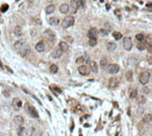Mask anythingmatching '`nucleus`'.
<instances>
[{
	"label": "nucleus",
	"instance_id": "f257e3e1",
	"mask_svg": "<svg viewBox=\"0 0 152 136\" xmlns=\"http://www.w3.org/2000/svg\"><path fill=\"white\" fill-rule=\"evenodd\" d=\"M43 38L49 43H54L56 40V36L54 32H53L50 29H46L45 31L43 33Z\"/></svg>",
	"mask_w": 152,
	"mask_h": 136
},
{
	"label": "nucleus",
	"instance_id": "f03ea898",
	"mask_svg": "<svg viewBox=\"0 0 152 136\" xmlns=\"http://www.w3.org/2000/svg\"><path fill=\"white\" fill-rule=\"evenodd\" d=\"M75 22V19L74 17H72V16H67L65 17L63 21H62V27L63 28H69V27H71L73 26Z\"/></svg>",
	"mask_w": 152,
	"mask_h": 136
},
{
	"label": "nucleus",
	"instance_id": "7ed1b4c3",
	"mask_svg": "<svg viewBox=\"0 0 152 136\" xmlns=\"http://www.w3.org/2000/svg\"><path fill=\"white\" fill-rule=\"evenodd\" d=\"M149 77H150V74L148 71H143V72L141 73L140 77H139V80H140V83L141 85H146L149 83Z\"/></svg>",
	"mask_w": 152,
	"mask_h": 136
},
{
	"label": "nucleus",
	"instance_id": "20e7f679",
	"mask_svg": "<svg viewBox=\"0 0 152 136\" xmlns=\"http://www.w3.org/2000/svg\"><path fill=\"white\" fill-rule=\"evenodd\" d=\"M18 51L20 52V54L22 55V57H26V56H28V54H29V53H30V47L28 46V44H23L22 47L20 48Z\"/></svg>",
	"mask_w": 152,
	"mask_h": 136
},
{
	"label": "nucleus",
	"instance_id": "39448f33",
	"mask_svg": "<svg viewBox=\"0 0 152 136\" xmlns=\"http://www.w3.org/2000/svg\"><path fill=\"white\" fill-rule=\"evenodd\" d=\"M78 72L83 76H88L90 74V68L86 65H82L78 67Z\"/></svg>",
	"mask_w": 152,
	"mask_h": 136
},
{
	"label": "nucleus",
	"instance_id": "423d86ee",
	"mask_svg": "<svg viewBox=\"0 0 152 136\" xmlns=\"http://www.w3.org/2000/svg\"><path fill=\"white\" fill-rule=\"evenodd\" d=\"M123 46H124V50L126 51H130L132 49V46H133V43H132V39L131 38H124V42H123Z\"/></svg>",
	"mask_w": 152,
	"mask_h": 136
},
{
	"label": "nucleus",
	"instance_id": "0eeeda50",
	"mask_svg": "<svg viewBox=\"0 0 152 136\" xmlns=\"http://www.w3.org/2000/svg\"><path fill=\"white\" fill-rule=\"evenodd\" d=\"M119 70H120L119 66H118V64L115 63L109 64V66L108 67V72L109 74H117L119 71Z\"/></svg>",
	"mask_w": 152,
	"mask_h": 136
},
{
	"label": "nucleus",
	"instance_id": "6e6552de",
	"mask_svg": "<svg viewBox=\"0 0 152 136\" xmlns=\"http://www.w3.org/2000/svg\"><path fill=\"white\" fill-rule=\"evenodd\" d=\"M118 86V79L115 76L110 77L109 80V87L110 89H115Z\"/></svg>",
	"mask_w": 152,
	"mask_h": 136
},
{
	"label": "nucleus",
	"instance_id": "1a4fd4ad",
	"mask_svg": "<svg viewBox=\"0 0 152 136\" xmlns=\"http://www.w3.org/2000/svg\"><path fill=\"white\" fill-rule=\"evenodd\" d=\"M68 7H69V11L68 12H70L71 13H76L78 9V2L76 0H71L70 1V5H68Z\"/></svg>",
	"mask_w": 152,
	"mask_h": 136
},
{
	"label": "nucleus",
	"instance_id": "9d476101",
	"mask_svg": "<svg viewBox=\"0 0 152 136\" xmlns=\"http://www.w3.org/2000/svg\"><path fill=\"white\" fill-rule=\"evenodd\" d=\"M98 35H99V33H98L96 28H91L87 33V36L89 38H97Z\"/></svg>",
	"mask_w": 152,
	"mask_h": 136
},
{
	"label": "nucleus",
	"instance_id": "9b49d317",
	"mask_svg": "<svg viewBox=\"0 0 152 136\" xmlns=\"http://www.w3.org/2000/svg\"><path fill=\"white\" fill-rule=\"evenodd\" d=\"M62 54H63V52L62 51V49L58 46V47H56L54 50L53 51V53H52V56L53 58H55V59H58V58L62 57Z\"/></svg>",
	"mask_w": 152,
	"mask_h": 136
},
{
	"label": "nucleus",
	"instance_id": "f8f14e48",
	"mask_svg": "<svg viewBox=\"0 0 152 136\" xmlns=\"http://www.w3.org/2000/svg\"><path fill=\"white\" fill-rule=\"evenodd\" d=\"M12 107L15 109V110H19V109L22 107V102L19 98H14L12 101Z\"/></svg>",
	"mask_w": 152,
	"mask_h": 136
},
{
	"label": "nucleus",
	"instance_id": "ddd939ff",
	"mask_svg": "<svg viewBox=\"0 0 152 136\" xmlns=\"http://www.w3.org/2000/svg\"><path fill=\"white\" fill-rule=\"evenodd\" d=\"M28 111L32 117H34V118H37L38 117V113H37V109L33 106H28Z\"/></svg>",
	"mask_w": 152,
	"mask_h": 136
},
{
	"label": "nucleus",
	"instance_id": "4468645a",
	"mask_svg": "<svg viewBox=\"0 0 152 136\" xmlns=\"http://www.w3.org/2000/svg\"><path fill=\"white\" fill-rule=\"evenodd\" d=\"M45 49V44L43 41L38 42V43L36 44V50H37V52H39V53L44 52Z\"/></svg>",
	"mask_w": 152,
	"mask_h": 136
},
{
	"label": "nucleus",
	"instance_id": "2eb2a0df",
	"mask_svg": "<svg viewBox=\"0 0 152 136\" xmlns=\"http://www.w3.org/2000/svg\"><path fill=\"white\" fill-rule=\"evenodd\" d=\"M13 121H14V123L17 125H22L23 122H24V119H23V117L21 116V115H18V116H15L14 118H13Z\"/></svg>",
	"mask_w": 152,
	"mask_h": 136
},
{
	"label": "nucleus",
	"instance_id": "dca6fc26",
	"mask_svg": "<svg viewBox=\"0 0 152 136\" xmlns=\"http://www.w3.org/2000/svg\"><path fill=\"white\" fill-rule=\"evenodd\" d=\"M68 11H69V7H68V5H67V4H62V5L60 6V12L63 13V14L68 13Z\"/></svg>",
	"mask_w": 152,
	"mask_h": 136
},
{
	"label": "nucleus",
	"instance_id": "f3484780",
	"mask_svg": "<svg viewBox=\"0 0 152 136\" xmlns=\"http://www.w3.org/2000/svg\"><path fill=\"white\" fill-rule=\"evenodd\" d=\"M59 23H60V19L58 17H56V16L51 17L49 19V24H51V25L56 26V25H58Z\"/></svg>",
	"mask_w": 152,
	"mask_h": 136
},
{
	"label": "nucleus",
	"instance_id": "a211bd4d",
	"mask_svg": "<svg viewBox=\"0 0 152 136\" xmlns=\"http://www.w3.org/2000/svg\"><path fill=\"white\" fill-rule=\"evenodd\" d=\"M90 69L91 70L93 71V72L94 73H97L98 72V70H99V68H98V65H97V63L94 61V60H91L90 62Z\"/></svg>",
	"mask_w": 152,
	"mask_h": 136
},
{
	"label": "nucleus",
	"instance_id": "6ab92c4d",
	"mask_svg": "<svg viewBox=\"0 0 152 136\" xmlns=\"http://www.w3.org/2000/svg\"><path fill=\"white\" fill-rule=\"evenodd\" d=\"M13 33H14V35L16 37H22V29L21 26H16L15 28H14V30H13Z\"/></svg>",
	"mask_w": 152,
	"mask_h": 136
},
{
	"label": "nucleus",
	"instance_id": "aec40b11",
	"mask_svg": "<svg viewBox=\"0 0 152 136\" xmlns=\"http://www.w3.org/2000/svg\"><path fill=\"white\" fill-rule=\"evenodd\" d=\"M117 48V44L114 43V42H109L107 44V50L109 52H113L115 51V49Z\"/></svg>",
	"mask_w": 152,
	"mask_h": 136
},
{
	"label": "nucleus",
	"instance_id": "412c9836",
	"mask_svg": "<svg viewBox=\"0 0 152 136\" xmlns=\"http://www.w3.org/2000/svg\"><path fill=\"white\" fill-rule=\"evenodd\" d=\"M34 132H35L34 127H28L27 129H24V133H25V136H32Z\"/></svg>",
	"mask_w": 152,
	"mask_h": 136
},
{
	"label": "nucleus",
	"instance_id": "4be33fe9",
	"mask_svg": "<svg viewBox=\"0 0 152 136\" xmlns=\"http://www.w3.org/2000/svg\"><path fill=\"white\" fill-rule=\"evenodd\" d=\"M59 47L62 49V51L63 52V53H65V52H67L68 49V44L66 43V42H61L59 44Z\"/></svg>",
	"mask_w": 152,
	"mask_h": 136
},
{
	"label": "nucleus",
	"instance_id": "5701e85b",
	"mask_svg": "<svg viewBox=\"0 0 152 136\" xmlns=\"http://www.w3.org/2000/svg\"><path fill=\"white\" fill-rule=\"evenodd\" d=\"M54 10H55V5H49L46 7V9H45V13L47 14H51V13H53L54 12Z\"/></svg>",
	"mask_w": 152,
	"mask_h": 136
},
{
	"label": "nucleus",
	"instance_id": "b1692460",
	"mask_svg": "<svg viewBox=\"0 0 152 136\" xmlns=\"http://www.w3.org/2000/svg\"><path fill=\"white\" fill-rule=\"evenodd\" d=\"M100 65L101 67L102 68V69H105L106 67L108 66V60H107V58L103 57L101 59V61H100Z\"/></svg>",
	"mask_w": 152,
	"mask_h": 136
},
{
	"label": "nucleus",
	"instance_id": "393cba45",
	"mask_svg": "<svg viewBox=\"0 0 152 136\" xmlns=\"http://www.w3.org/2000/svg\"><path fill=\"white\" fill-rule=\"evenodd\" d=\"M138 95V92H137V90L135 88L130 90V93H129V97L131 99H135Z\"/></svg>",
	"mask_w": 152,
	"mask_h": 136
},
{
	"label": "nucleus",
	"instance_id": "a878e982",
	"mask_svg": "<svg viewBox=\"0 0 152 136\" xmlns=\"http://www.w3.org/2000/svg\"><path fill=\"white\" fill-rule=\"evenodd\" d=\"M144 121H145V123L148 124V125H151V123H152L151 115H150V114L145 115V117H144Z\"/></svg>",
	"mask_w": 152,
	"mask_h": 136
},
{
	"label": "nucleus",
	"instance_id": "bb28decb",
	"mask_svg": "<svg viewBox=\"0 0 152 136\" xmlns=\"http://www.w3.org/2000/svg\"><path fill=\"white\" fill-rule=\"evenodd\" d=\"M137 102H138L139 104H143V103H145V102H146V98H145V96H143V95L138 96Z\"/></svg>",
	"mask_w": 152,
	"mask_h": 136
},
{
	"label": "nucleus",
	"instance_id": "cd10ccee",
	"mask_svg": "<svg viewBox=\"0 0 152 136\" xmlns=\"http://www.w3.org/2000/svg\"><path fill=\"white\" fill-rule=\"evenodd\" d=\"M145 41H146V44H148V45H151L152 44V37L150 34L148 35L146 38H145Z\"/></svg>",
	"mask_w": 152,
	"mask_h": 136
},
{
	"label": "nucleus",
	"instance_id": "c85d7f7f",
	"mask_svg": "<svg viewBox=\"0 0 152 136\" xmlns=\"http://www.w3.org/2000/svg\"><path fill=\"white\" fill-rule=\"evenodd\" d=\"M89 44H90V46H92V47L95 46L97 44V38H90L89 39Z\"/></svg>",
	"mask_w": 152,
	"mask_h": 136
},
{
	"label": "nucleus",
	"instance_id": "c756f323",
	"mask_svg": "<svg viewBox=\"0 0 152 136\" xmlns=\"http://www.w3.org/2000/svg\"><path fill=\"white\" fill-rule=\"evenodd\" d=\"M113 37H114V38H115L116 40H119V39H121L122 38V34L120 33V32H114L113 33Z\"/></svg>",
	"mask_w": 152,
	"mask_h": 136
},
{
	"label": "nucleus",
	"instance_id": "7c9ffc66",
	"mask_svg": "<svg viewBox=\"0 0 152 136\" xmlns=\"http://www.w3.org/2000/svg\"><path fill=\"white\" fill-rule=\"evenodd\" d=\"M137 49H139V50H141V51H143L144 49H146V45H145V44H143V43L140 42V43L137 44Z\"/></svg>",
	"mask_w": 152,
	"mask_h": 136
},
{
	"label": "nucleus",
	"instance_id": "2f4dec72",
	"mask_svg": "<svg viewBox=\"0 0 152 136\" xmlns=\"http://www.w3.org/2000/svg\"><path fill=\"white\" fill-rule=\"evenodd\" d=\"M50 70H51V72L56 73L58 71V67H57V65H55V64H52V65L50 66Z\"/></svg>",
	"mask_w": 152,
	"mask_h": 136
},
{
	"label": "nucleus",
	"instance_id": "473e14b6",
	"mask_svg": "<svg viewBox=\"0 0 152 136\" xmlns=\"http://www.w3.org/2000/svg\"><path fill=\"white\" fill-rule=\"evenodd\" d=\"M98 33H99L101 36H102V37H106V36L108 35V30L105 29H101L98 31Z\"/></svg>",
	"mask_w": 152,
	"mask_h": 136
},
{
	"label": "nucleus",
	"instance_id": "72a5a7b5",
	"mask_svg": "<svg viewBox=\"0 0 152 136\" xmlns=\"http://www.w3.org/2000/svg\"><path fill=\"white\" fill-rule=\"evenodd\" d=\"M141 92L145 95L149 94V92H150V89H149V87H148V86H144V87H142V89H141Z\"/></svg>",
	"mask_w": 152,
	"mask_h": 136
},
{
	"label": "nucleus",
	"instance_id": "f704fd0d",
	"mask_svg": "<svg viewBox=\"0 0 152 136\" xmlns=\"http://www.w3.org/2000/svg\"><path fill=\"white\" fill-rule=\"evenodd\" d=\"M22 44H23V42H22V41H17L15 44H14V48H15L16 50H19V49H20V48L22 46Z\"/></svg>",
	"mask_w": 152,
	"mask_h": 136
},
{
	"label": "nucleus",
	"instance_id": "c9c22d12",
	"mask_svg": "<svg viewBox=\"0 0 152 136\" xmlns=\"http://www.w3.org/2000/svg\"><path fill=\"white\" fill-rule=\"evenodd\" d=\"M126 79H127L128 81H131V80L133 79V72H132L131 70H129V71L126 72Z\"/></svg>",
	"mask_w": 152,
	"mask_h": 136
},
{
	"label": "nucleus",
	"instance_id": "e433bc0d",
	"mask_svg": "<svg viewBox=\"0 0 152 136\" xmlns=\"http://www.w3.org/2000/svg\"><path fill=\"white\" fill-rule=\"evenodd\" d=\"M143 112H144V109H143L142 106H141V107L138 108V109H137L136 113L138 116H141L143 114Z\"/></svg>",
	"mask_w": 152,
	"mask_h": 136
},
{
	"label": "nucleus",
	"instance_id": "4c0bfd02",
	"mask_svg": "<svg viewBox=\"0 0 152 136\" xmlns=\"http://www.w3.org/2000/svg\"><path fill=\"white\" fill-rule=\"evenodd\" d=\"M136 40L137 41H139V42H141L144 39V36L142 35V34H137L136 35Z\"/></svg>",
	"mask_w": 152,
	"mask_h": 136
},
{
	"label": "nucleus",
	"instance_id": "58836bf2",
	"mask_svg": "<svg viewBox=\"0 0 152 136\" xmlns=\"http://www.w3.org/2000/svg\"><path fill=\"white\" fill-rule=\"evenodd\" d=\"M76 62L78 64H79V65L83 64L84 62V57H78V59H77V60H76Z\"/></svg>",
	"mask_w": 152,
	"mask_h": 136
},
{
	"label": "nucleus",
	"instance_id": "ea45409f",
	"mask_svg": "<svg viewBox=\"0 0 152 136\" xmlns=\"http://www.w3.org/2000/svg\"><path fill=\"white\" fill-rule=\"evenodd\" d=\"M78 2V7H84V1L83 0H78V1H77Z\"/></svg>",
	"mask_w": 152,
	"mask_h": 136
},
{
	"label": "nucleus",
	"instance_id": "a19ab883",
	"mask_svg": "<svg viewBox=\"0 0 152 136\" xmlns=\"http://www.w3.org/2000/svg\"><path fill=\"white\" fill-rule=\"evenodd\" d=\"M22 133H24V128H22V127H21L20 129L18 130V134L20 136H22Z\"/></svg>",
	"mask_w": 152,
	"mask_h": 136
},
{
	"label": "nucleus",
	"instance_id": "79ce46f5",
	"mask_svg": "<svg viewBox=\"0 0 152 136\" xmlns=\"http://www.w3.org/2000/svg\"><path fill=\"white\" fill-rule=\"evenodd\" d=\"M7 9H8V5H4L3 6H2V8H1V11L2 12H6Z\"/></svg>",
	"mask_w": 152,
	"mask_h": 136
},
{
	"label": "nucleus",
	"instance_id": "37998d69",
	"mask_svg": "<svg viewBox=\"0 0 152 136\" xmlns=\"http://www.w3.org/2000/svg\"><path fill=\"white\" fill-rule=\"evenodd\" d=\"M3 94L5 95V97L8 98V97L10 96V92H8V91H3Z\"/></svg>",
	"mask_w": 152,
	"mask_h": 136
},
{
	"label": "nucleus",
	"instance_id": "c03bdc74",
	"mask_svg": "<svg viewBox=\"0 0 152 136\" xmlns=\"http://www.w3.org/2000/svg\"><path fill=\"white\" fill-rule=\"evenodd\" d=\"M104 25H105V27H106V28H107L108 29H112V26L110 25V23H109V22H106V23L104 24Z\"/></svg>",
	"mask_w": 152,
	"mask_h": 136
},
{
	"label": "nucleus",
	"instance_id": "a18cd8bd",
	"mask_svg": "<svg viewBox=\"0 0 152 136\" xmlns=\"http://www.w3.org/2000/svg\"><path fill=\"white\" fill-rule=\"evenodd\" d=\"M115 13H116V14H118V16H120V12H119V10H117V11H115Z\"/></svg>",
	"mask_w": 152,
	"mask_h": 136
},
{
	"label": "nucleus",
	"instance_id": "49530a36",
	"mask_svg": "<svg viewBox=\"0 0 152 136\" xmlns=\"http://www.w3.org/2000/svg\"><path fill=\"white\" fill-rule=\"evenodd\" d=\"M147 6L150 7V6H151V4H148V5H147Z\"/></svg>",
	"mask_w": 152,
	"mask_h": 136
},
{
	"label": "nucleus",
	"instance_id": "de8ad7c7",
	"mask_svg": "<svg viewBox=\"0 0 152 136\" xmlns=\"http://www.w3.org/2000/svg\"><path fill=\"white\" fill-rule=\"evenodd\" d=\"M47 1H49V2H51V1H52V0H47Z\"/></svg>",
	"mask_w": 152,
	"mask_h": 136
},
{
	"label": "nucleus",
	"instance_id": "09e8293b",
	"mask_svg": "<svg viewBox=\"0 0 152 136\" xmlns=\"http://www.w3.org/2000/svg\"><path fill=\"white\" fill-rule=\"evenodd\" d=\"M16 1H19V0H16Z\"/></svg>",
	"mask_w": 152,
	"mask_h": 136
}]
</instances>
